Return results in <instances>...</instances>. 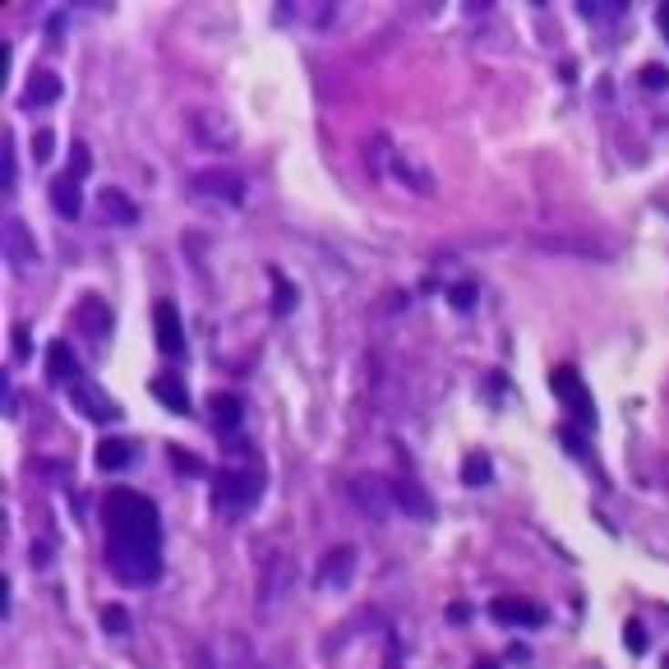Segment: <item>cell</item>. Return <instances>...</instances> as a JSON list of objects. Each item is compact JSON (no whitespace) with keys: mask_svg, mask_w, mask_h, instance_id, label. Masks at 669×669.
<instances>
[{"mask_svg":"<svg viewBox=\"0 0 669 669\" xmlns=\"http://www.w3.org/2000/svg\"><path fill=\"white\" fill-rule=\"evenodd\" d=\"M107 559L125 586H153L162 577V517L134 489H111L102 499Z\"/></svg>","mask_w":669,"mask_h":669,"instance_id":"obj_1","label":"cell"},{"mask_svg":"<svg viewBox=\"0 0 669 669\" xmlns=\"http://www.w3.org/2000/svg\"><path fill=\"white\" fill-rule=\"evenodd\" d=\"M291 586H295V563H291L286 554H277V559L263 568V577H259V614H263V619L282 614Z\"/></svg>","mask_w":669,"mask_h":669,"instance_id":"obj_2","label":"cell"},{"mask_svg":"<svg viewBox=\"0 0 669 669\" xmlns=\"http://www.w3.org/2000/svg\"><path fill=\"white\" fill-rule=\"evenodd\" d=\"M259 494H263V471H259V467H250V471H227V476L217 480V503L232 508V512L254 508Z\"/></svg>","mask_w":669,"mask_h":669,"instance_id":"obj_3","label":"cell"},{"mask_svg":"<svg viewBox=\"0 0 669 669\" xmlns=\"http://www.w3.org/2000/svg\"><path fill=\"white\" fill-rule=\"evenodd\" d=\"M554 393H559V402L568 407V416H572L577 429H591V425H596V402H591L586 384L577 379V369H559V375H554Z\"/></svg>","mask_w":669,"mask_h":669,"instance_id":"obj_4","label":"cell"},{"mask_svg":"<svg viewBox=\"0 0 669 669\" xmlns=\"http://www.w3.org/2000/svg\"><path fill=\"white\" fill-rule=\"evenodd\" d=\"M351 499H355V508H360L365 517H375V522H384V517L397 508L388 480H379V476H355V480H351Z\"/></svg>","mask_w":669,"mask_h":669,"instance_id":"obj_5","label":"cell"},{"mask_svg":"<svg viewBox=\"0 0 669 669\" xmlns=\"http://www.w3.org/2000/svg\"><path fill=\"white\" fill-rule=\"evenodd\" d=\"M351 577H355V545H333V550L324 554L319 572H314L319 591H346Z\"/></svg>","mask_w":669,"mask_h":669,"instance_id":"obj_6","label":"cell"},{"mask_svg":"<svg viewBox=\"0 0 669 669\" xmlns=\"http://www.w3.org/2000/svg\"><path fill=\"white\" fill-rule=\"evenodd\" d=\"M190 190L203 194V199H221V203H241V199H245V180H241L236 171H227V167L190 176Z\"/></svg>","mask_w":669,"mask_h":669,"instance_id":"obj_7","label":"cell"},{"mask_svg":"<svg viewBox=\"0 0 669 669\" xmlns=\"http://www.w3.org/2000/svg\"><path fill=\"white\" fill-rule=\"evenodd\" d=\"M69 402L79 407L88 420H98V425H107V420H116V416H120V407H116V402H111V397H107V393H102L88 375L69 384Z\"/></svg>","mask_w":669,"mask_h":669,"instance_id":"obj_8","label":"cell"},{"mask_svg":"<svg viewBox=\"0 0 669 669\" xmlns=\"http://www.w3.org/2000/svg\"><path fill=\"white\" fill-rule=\"evenodd\" d=\"M153 328H158V346L162 355H185V328H180V314L171 301H158V314H153Z\"/></svg>","mask_w":669,"mask_h":669,"instance_id":"obj_9","label":"cell"},{"mask_svg":"<svg viewBox=\"0 0 669 669\" xmlns=\"http://www.w3.org/2000/svg\"><path fill=\"white\" fill-rule=\"evenodd\" d=\"M79 328H84V337H93V342H107L111 337V305L102 301V295H84L79 301Z\"/></svg>","mask_w":669,"mask_h":669,"instance_id":"obj_10","label":"cell"},{"mask_svg":"<svg viewBox=\"0 0 669 669\" xmlns=\"http://www.w3.org/2000/svg\"><path fill=\"white\" fill-rule=\"evenodd\" d=\"M489 614H494L499 623H508V628H540V623H545V610L531 605V601H494Z\"/></svg>","mask_w":669,"mask_h":669,"instance_id":"obj_11","label":"cell"},{"mask_svg":"<svg viewBox=\"0 0 669 669\" xmlns=\"http://www.w3.org/2000/svg\"><path fill=\"white\" fill-rule=\"evenodd\" d=\"M46 369H51V379H56V384H65V388H69L74 379H84L79 360L69 355V346H65V342H51V346H46Z\"/></svg>","mask_w":669,"mask_h":669,"instance_id":"obj_12","label":"cell"},{"mask_svg":"<svg viewBox=\"0 0 669 669\" xmlns=\"http://www.w3.org/2000/svg\"><path fill=\"white\" fill-rule=\"evenodd\" d=\"M51 203H56V212H60V217H69V221H74V217H79V208H84V199H79V180H74L69 171L51 180Z\"/></svg>","mask_w":669,"mask_h":669,"instance_id":"obj_13","label":"cell"},{"mask_svg":"<svg viewBox=\"0 0 669 669\" xmlns=\"http://www.w3.org/2000/svg\"><path fill=\"white\" fill-rule=\"evenodd\" d=\"M153 397H158L167 411H176V416H185V411H190L185 379H176V375H158V379H153Z\"/></svg>","mask_w":669,"mask_h":669,"instance_id":"obj_14","label":"cell"},{"mask_svg":"<svg viewBox=\"0 0 669 669\" xmlns=\"http://www.w3.org/2000/svg\"><path fill=\"white\" fill-rule=\"evenodd\" d=\"M98 208H102V217H107V221H120V227L139 221L134 199H129V194H120V190H102V194H98Z\"/></svg>","mask_w":669,"mask_h":669,"instance_id":"obj_15","label":"cell"},{"mask_svg":"<svg viewBox=\"0 0 669 669\" xmlns=\"http://www.w3.org/2000/svg\"><path fill=\"white\" fill-rule=\"evenodd\" d=\"M388 489H393V503L402 508V512H420V517H434V503L420 494V485H411V480H388Z\"/></svg>","mask_w":669,"mask_h":669,"instance_id":"obj_16","label":"cell"},{"mask_svg":"<svg viewBox=\"0 0 669 669\" xmlns=\"http://www.w3.org/2000/svg\"><path fill=\"white\" fill-rule=\"evenodd\" d=\"M5 254H10V263H15V268H28V263L37 259L24 221H10V227H5Z\"/></svg>","mask_w":669,"mask_h":669,"instance_id":"obj_17","label":"cell"},{"mask_svg":"<svg viewBox=\"0 0 669 669\" xmlns=\"http://www.w3.org/2000/svg\"><path fill=\"white\" fill-rule=\"evenodd\" d=\"M384 167H388V171H397L407 190H420V194H434V176H429L425 167H411V162H402L397 153H388V158H384Z\"/></svg>","mask_w":669,"mask_h":669,"instance_id":"obj_18","label":"cell"},{"mask_svg":"<svg viewBox=\"0 0 669 669\" xmlns=\"http://www.w3.org/2000/svg\"><path fill=\"white\" fill-rule=\"evenodd\" d=\"M129 462H134V448H129L125 438H102L98 443V467L102 471H125Z\"/></svg>","mask_w":669,"mask_h":669,"instance_id":"obj_19","label":"cell"},{"mask_svg":"<svg viewBox=\"0 0 669 669\" xmlns=\"http://www.w3.org/2000/svg\"><path fill=\"white\" fill-rule=\"evenodd\" d=\"M56 98H60V79H56L51 69H37V74H33V88L24 93V107H42V102L51 107Z\"/></svg>","mask_w":669,"mask_h":669,"instance_id":"obj_20","label":"cell"},{"mask_svg":"<svg viewBox=\"0 0 669 669\" xmlns=\"http://www.w3.org/2000/svg\"><path fill=\"white\" fill-rule=\"evenodd\" d=\"M462 480H467L471 489L489 485V480H494V467H489V458H485V453H471V458L462 462Z\"/></svg>","mask_w":669,"mask_h":669,"instance_id":"obj_21","label":"cell"},{"mask_svg":"<svg viewBox=\"0 0 669 669\" xmlns=\"http://www.w3.org/2000/svg\"><path fill=\"white\" fill-rule=\"evenodd\" d=\"M221 669H259L254 664V651H250V642L241 637V633H232V642H227V664Z\"/></svg>","mask_w":669,"mask_h":669,"instance_id":"obj_22","label":"cell"},{"mask_svg":"<svg viewBox=\"0 0 669 669\" xmlns=\"http://www.w3.org/2000/svg\"><path fill=\"white\" fill-rule=\"evenodd\" d=\"M208 407L217 411V425H221V429H236V425H241V402H236V397L212 393V402H208Z\"/></svg>","mask_w":669,"mask_h":669,"instance_id":"obj_23","label":"cell"},{"mask_svg":"<svg viewBox=\"0 0 669 669\" xmlns=\"http://www.w3.org/2000/svg\"><path fill=\"white\" fill-rule=\"evenodd\" d=\"M88 171H93V153H88L84 143H74V148H69V176L79 180V176H88Z\"/></svg>","mask_w":669,"mask_h":669,"instance_id":"obj_24","label":"cell"},{"mask_svg":"<svg viewBox=\"0 0 669 669\" xmlns=\"http://www.w3.org/2000/svg\"><path fill=\"white\" fill-rule=\"evenodd\" d=\"M0 158H5V162H0V185H15V143H10V134L5 139H0Z\"/></svg>","mask_w":669,"mask_h":669,"instance_id":"obj_25","label":"cell"},{"mask_svg":"<svg viewBox=\"0 0 669 669\" xmlns=\"http://www.w3.org/2000/svg\"><path fill=\"white\" fill-rule=\"evenodd\" d=\"M102 628H107L111 637H120V633H129V614H125L120 605H111V610H102Z\"/></svg>","mask_w":669,"mask_h":669,"instance_id":"obj_26","label":"cell"},{"mask_svg":"<svg viewBox=\"0 0 669 669\" xmlns=\"http://www.w3.org/2000/svg\"><path fill=\"white\" fill-rule=\"evenodd\" d=\"M448 301H453V310H471V305H476V286H471V282H458V286L448 291Z\"/></svg>","mask_w":669,"mask_h":669,"instance_id":"obj_27","label":"cell"},{"mask_svg":"<svg viewBox=\"0 0 669 669\" xmlns=\"http://www.w3.org/2000/svg\"><path fill=\"white\" fill-rule=\"evenodd\" d=\"M273 277V286H277V314H291V305H295V291L282 282V273H268Z\"/></svg>","mask_w":669,"mask_h":669,"instance_id":"obj_28","label":"cell"},{"mask_svg":"<svg viewBox=\"0 0 669 669\" xmlns=\"http://www.w3.org/2000/svg\"><path fill=\"white\" fill-rule=\"evenodd\" d=\"M642 79H646L651 88H669V69H664V65H646Z\"/></svg>","mask_w":669,"mask_h":669,"instance_id":"obj_29","label":"cell"},{"mask_svg":"<svg viewBox=\"0 0 669 669\" xmlns=\"http://www.w3.org/2000/svg\"><path fill=\"white\" fill-rule=\"evenodd\" d=\"M623 642H628V651H633V655H642V651L651 646V642H646V633H642L637 623H628V633H623Z\"/></svg>","mask_w":669,"mask_h":669,"instance_id":"obj_30","label":"cell"},{"mask_svg":"<svg viewBox=\"0 0 669 669\" xmlns=\"http://www.w3.org/2000/svg\"><path fill=\"white\" fill-rule=\"evenodd\" d=\"M33 148H37V158L46 162V158H51V148H56V139H51V129H37V134H33Z\"/></svg>","mask_w":669,"mask_h":669,"instance_id":"obj_31","label":"cell"},{"mask_svg":"<svg viewBox=\"0 0 669 669\" xmlns=\"http://www.w3.org/2000/svg\"><path fill=\"white\" fill-rule=\"evenodd\" d=\"M10 65H15V56H10V42H0V74H5V84H10Z\"/></svg>","mask_w":669,"mask_h":669,"instance_id":"obj_32","label":"cell"},{"mask_svg":"<svg viewBox=\"0 0 669 669\" xmlns=\"http://www.w3.org/2000/svg\"><path fill=\"white\" fill-rule=\"evenodd\" d=\"M660 33H664V37H669V5H664V10H660Z\"/></svg>","mask_w":669,"mask_h":669,"instance_id":"obj_33","label":"cell"},{"mask_svg":"<svg viewBox=\"0 0 669 669\" xmlns=\"http://www.w3.org/2000/svg\"><path fill=\"white\" fill-rule=\"evenodd\" d=\"M476 669H499V664H476Z\"/></svg>","mask_w":669,"mask_h":669,"instance_id":"obj_34","label":"cell"},{"mask_svg":"<svg viewBox=\"0 0 669 669\" xmlns=\"http://www.w3.org/2000/svg\"><path fill=\"white\" fill-rule=\"evenodd\" d=\"M664 669H669V660H664Z\"/></svg>","mask_w":669,"mask_h":669,"instance_id":"obj_35","label":"cell"}]
</instances>
